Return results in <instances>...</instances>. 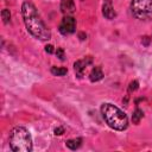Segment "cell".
Returning <instances> with one entry per match:
<instances>
[{"label":"cell","mask_w":152,"mask_h":152,"mask_svg":"<svg viewBox=\"0 0 152 152\" xmlns=\"http://www.w3.org/2000/svg\"><path fill=\"white\" fill-rule=\"evenodd\" d=\"M76 30V20L71 15H65L62 19V23L59 25V31L63 34H70L74 33Z\"/></svg>","instance_id":"cell-5"},{"label":"cell","mask_w":152,"mask_h":152,"mask_svg":"<svg viewBox=\"0 0 152 152\" xmlns=\"http://www.w3.org/2000/svg\"><path fill=\"white\" fill-rule=\"evenodd\" d=\"M101 113L109 127L116 131H124L128 126V120L126 114L112 103H103L101 107Z\"/></svg>","instance_id":"cell-2"},{"label":"cell","mask_w":152,"mask_h":152,"mask_svg":"<svg viewBox=\"0 0 152 152\" xmlns=\"http://www.w3.org/2000/svg\"><path fill=\"white\" fill-rule=\"evenodd\" d=\"M131 12L137 19L152 20V0H132Z\"/></svg>","instance_id":"cell-4"},{"label":"cell","mask_w":152,"mask_h":152,"mask_svg":"<svg viewBox=\"0 0 152 152\" xmlns=\"http://www.w3.org/2000/svg\"><path fill=\"white\" fill-rule=\"evenodd\" d=\"M61 11L66 15L74 13L76 11L74 0H61Z\"/></svg>","instance_id":"cell-8"},{"label":"cell","mask_w":152,"mask_h":152,"mask_svg":"<svg viewBox=\"0 0 152 152\" xmlns=\"http://www.w3.org/2000/svg\"><path fill=\"white\" fill-rule=\"evenodd\" d=\"M142 116H144V112H142L141 109L137 108V109L134 110L133 115H132V121H133V124H139L140 120L142 119Z\"/></svg>","instance_id":"cell-11"},{"label":"cell","mask_w":152,"mask_h":152,"mask_svg":"<svg viewBox=\"0 0 152 152\" xmlns=\"http://www.w3.org/2000/svg\"><path fill=\"white\" fill-rule=\"evenodd\" d=\"M1 17H2V20L5 24H8L11 21V13H10V10L5 8L1 11Z\"/></svg>","instance_id":"cell-13"},{"label":"cell","mask_w":152,"mask_h":152,"mask_svg":"<svg viewBox=\"0 0 152 152\" xmlns=\"http://www.w3.org/2000/svg\"><path fill=\"white\" fill-rule=\"evenodd\" d=\"M91 62H93V59H91V57H89V56L86 57V58H83V59H78L77 62H75V64H74V70H75L76 76L81 78V77L84 75V71H86L87 66H88Z\"/></svg>","instance_id":"cell-6"},{"label":"cell","mask_w":152,"mask_h":152,"mask_svg":"<svg viewBox=\"0 0 152 152\" xmlns=\"http://www.w3.org/2000/svg\"><path fill=\"white\" fill-rule=\"evenodd\" d=\"M45 51H46V52H49V53H52V52H53V46H52V45H50V44H49V45H46V46H45Z\"/></svg>","instance_id":"cell-16"},{"label":"cell","mask_w":152,"mask_h":152,"mask_svg":"<svg viewBox=\"0 0 152 152\" xmlns=\"http://www.w3.org/2000/svg\"><path fill=\"white\" fill-rule=\"evenodd\" d=\"M103 77V72H102V69L100 66H94L89 74V78L91 82H97L100 80H102Z\"/></svg>","instance_id":"cell-9"},{"label":"cell","mask_w":152,"mask_h":152,"mask_svg":"<svg viewBox=\"0 0 152 152\" xmlns=\"http://www.w3.org/2000/svg\"><path fill=\"white\" fill-rule=\"evenodd\" d=\"M82 144V139L81 138H75V139H69L66 141V146L70 148V150H76L81 146Z\"/></svg>","instance_id":"cell-10"},{"label":"cell","mask_w":152,"mask_h":152,"mask_svg":"<svg viewBox=\"0 0 152 152\" xmlns=\"http://www.w3.org/2000/svg\"><path fill=\"white\" fill-rule=\"evenodd\" d=\"M10 147L14 152H31L32 139L30 132L21 126L14 127L10 133Z\"/></svg>","instance_id":"cell-3"},{"label":"cell","mask_w":152,"mask_h":152,"mask_svg":"<svg viewBox=\"0 0 152 152\" xmlns=\"http://www.w3.org/2000/svg\"><path fill=\"white\" fill-rule=\"evenodd\" d=\"M102 13L107 19H113L115 17V11L112 4V0H103L102 4Z\"/></svg>","instance_id":"cell-7"},{"label":"cell","mask_w":152,"mask_h":152,"mask_svg":"<svg viewBox=\"0 0 152 152\" xmlns=\"http://www.w3.org/2000/svg\"><path fill=\"white\" fill-rule=\"evenodd\" d=\"M56 55H57V57L59 58V59H64V50L62 49V48H57V50H56Z\"/></svg>","instance_id":"cell-14"},{"label":"cell","mask_w":152,"mask_h":152,"mask_svg":"<svg viewBox=\"0 0 152 152\" xmlns=\"http://www.w3.org/2000/svg\"><path fill=\"white\" fill-rule=\"evenodd\" d=\"M66 68H63V66H52L51 68V72L55 75V76H63L66 74Z\"/></svg>","instance_id":"cell-12"},{"label":"cell","mask_w":152,"mask_h":152,"mask_svg":"<svg viewBox=\"0 0 152 152\" xmlns=\"http://www.w3.org/2000/svg\"><path fill=\"white\" fill-rule=\"evenodd\" d=\"M21 14L24 18V23L26 25L27 31L36 38L40 40H48L51 37V33L46 25L44 24L43 19L40 18L39 13L37 12L36 6L30 2L25 1L21 6Z\"/></svg>","instance_id":"cell-1"},{"label":"cell","mask_w":152,"mask_h":152,"mask_svg":"<svg viewBox=\"0 0 152 152\" xmlns=\"http://www.w3.org/2000/svg\"><path fill=\"white\" fill-rule=\"evenodd\" d=\"M137 89H138V82H137V81L131 82V83H129V87H128V90H129V91H134V90H137Z\"/></svg>","instance_id":"cell-15"},{"label":"cell","mask_w":152,"mask_h":152,"mask_svg":"<svg viewBox=\"0 0 152 152\" xmlns=\"http://www.w3.org/2000/svg\"><path fill=\"white\" fill-rule=\"evenodd\" d=\"M63 132H64V128H63V127H58V128L55 129V134H56V135H57V134L59 135V134H62Z\"/></svg>","instance_id":"cell-17"}]
</instances>
